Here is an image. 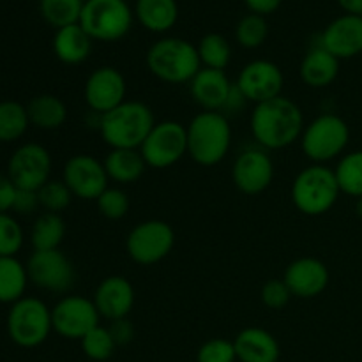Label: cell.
Segmentation results:
<instances>
[{"label":"cell","instance_id":"bcb514c9","mask_svg":"<svg viewBox=\"0 0 362 362\" xmlns=\"http://www.w3.org/2000/svg\"><path fill=\"white\" fill-rule=\"evenodd\" d=\"M356 212H357V216H359V219L362 221V197L357 198V202H356Z\"/></svg>","mask_w":362,"mask_h":362},{"label":"cell","instance_id":"f35d334b","mask_svg":"<svg viewBox=\"0 0 362 362\" xmlns=\"http://www.w3.org/2000/svg\"><path fill=\"white\" fill-rule=\"evenodd\" d=\"M237 354L233 341L225 338L207 339L198 349L197 362H235Z\"/></svg>","mask_w":362,"mask_h":362},{"label":"cell","instance_id":"836d02e7","mask_svg":"<svg viewBox=\"0 0 362 362\" xmlns=\"http://www.w3.org/2000/svg\"><path fill=\"white\" fill-rule=\"evenodd\" d=\"M267 35L269 25L265 21V16H260V14H246L235 27L237 42L246 49L260 48L267 41Z\"/></svg>","mask_w":362,"mask_h":362},{"label":"cell","instance_id":"8992f818","mask_svg":"<svg viewBox=\"0 0 362 362\" xmlns=\"http://www.w3.org/2000/svg\"><path fill=\"white\" fill-rule=\"evenodd\" d=\"M350 127L336 113H322L304 126L300 151L313 165H325L339 158L349 147Z\"/></svg>","mask_w":362,"mask_h":362},{"label":"cell","instance_id":"4dcf8cb0","mask_svg":"<svg viewBox=\"0 0 362 362\" xmlns=\"http://www.w3.org/2000/svg\"><path fill=\"white\" fill-rule=\"evenodd\" d=\"M83 4V0H41L39 11L46 23L59 30V28L80 23Z\"/></svg>","mask_w":362,"mask_h":362},{"label":"cell","instance_id":"ac0fdd59","mask_svg":"<svg viewBox=\"0 0 362 362\" xmlns=\"http://www.w3.org/2000/svg\"><path fill=\"white\" fill-rule=\"evenodd\" d=\"M283 281L286 283L292 297L315 299L322 296L331 281L327 265L315 257H300L290 262L285 269Z\"/></svg>","mask_w":362,"mask_h":362},{"label":"cell","instance_id":"74e56055","mask_svg":"<svg viewBox=\"0 0 362 362\" xmlns=\"http://www.w3.org/2000/svg\"><path fill=\"white\" fill-rule=\"evenodd\" d=\"M23 228L9 212H0V257H16L23 246Z\"/></svg>","mask_w":362,"mask_h":362},{"label":"cell","instance_id":"ab89813d","mask_svg":"<svg viewBox=\"0 0 362 362\" xmlns=\"http://www.w3.org/2000/svg\"><path fill=\"white\" fill-rule=\"evenodd\" d=\"M292 299V292L288 290L283 279H269L260 290V300L269 310H283Z\"/></svg>","mask_w":362,"mask_h":362},{"label":"cell","instance_id":"7bdbcfd3","mask_svg":"<svg viewBox=\"0 0 362 362\" xmlns=\"http://www.w3.org/2000/svg\"><path fill=\"white\" fill-rule=\"evenodd\" d=\"M14 194H16V186L9 175L0 173V212H9L13 209Z\"/></svg>","mask_w":362,"mask_h":362},{"label":"cell","instance_id":"ba28073f","mask_svg":"<svg viewBox=\"0 0 362 362\" xmlns=\"http://www.w3.org/2000/svg\"><path fill=\"white\" fill-rule=\"evenodd\" d=\"M80 25L92 41L115 42L133 27V11L126 0H85Z\"/></svg>","mask_w":362,"mask_h":362},{"label":"cell","instance_id":"277c9868","mask_svg":"<svg viewBox=\"0 0 362 362\" xmlns=\"http://www.w3.org/2000/svg\"><path fill=\"white\" fill-rule=\"evenodd\" d=\"M145 62L152 76L170 85L189 83L202 69L197 46L180 37L156 41L148 48Z\"/></svg>","mask_w":362,"mask_h":362},{"label":"cell","instance_id":"60d3db41","mask_svg":"<svg viewBox=\"0 0 362 362\" xmlns=\"http://www.w3.org/2000/svg\"><path fill=\"white\" fill-rule=\"evenodd\" d=\"M39 207H41V204H39L37 191L20 189V187H16V194H14L13 209H11V211L16 212V214L20 216H30L34 214Z\"/></svg>","mask_w":362,"mask_h":362},{"label":"cell","instance_id":"9c48e42d","mask_svg":"<svg viewBox=\"0 0 362 362\" xmlns=\"http://www.w3.org/2000/svg\"><path fill=\"white\" fill-rule=\"evenodd\" d=\"M175 246V232L163 219H147L131 228L126 237V251L138 265H154L165 260Z\"/></svg>","mask_w":362,"mask_h":362},{"label":"cell","instance_id":"ffe728a7","mask_svg":"<svg viewBox=\"0 0 362 362\" xmlns=\"http://www.w3.org/2000/svg\"><path fill=\"white\" fill-rule=\"evenodd\" d=\"M92 300L103 318L108 322L120 320L127 318L133 310L134 288L129 279L124 276H108L98 285Z\"/></svg>","mask_w":362,"mask_h":362},{"label":"cell","instance_id":"7402d4cb","mask_svg":"<svg viewBox=\"0 0 362 362\" xmlns=\"http://www.w3.org/2000/svg\"><path fill=\"white\" fill-rule=\"evenodd\" d=\"M239 362H278L281 346L272 332L262 327H246L233 339Z\"/></svg>","mask_w":362,"mask_h":362},{"label":"cell","instance_id":"d6a6232c","mask_svg":"<svg viewBox=\"0 0 362 362\" xmlns=\"http://www.w3.org/2000/svg\"><path fill=\"white\" fill-rule=\"evenodd\" d=\"M341 193L349 197H362V151H354L339 159L334 168Z\"/></svg>","mask_w":362,"mask_h":362},{"label":"cell","instance_id":"1f68e13d","mask_svg":"<svg viewBox=\"0 0 362 362\" xmlns=\"http://www.w3.org/2000/svg\"><path fill=\"white\" fill-rule=\"evenodd\" d=\"M197 49L202 66L209 69L225 71L232 60V46L221 34H216V32L204 35Z\"/></svg>","mask_w":362,"mask_h":362},{"label":"cell","instance_id":"83f0119b","mask_svg":"<svg viewBox=\"0 0 362 362\" xmlns=\"http://www.w3.org/2000/svg\"><path fill=\"white\" fill-rule=\"evenodd\" d=\"M28 281L27 265L16 257H0V303L14 304L23 299Z\"/></svg>","mask_w":362,"mask_h":362},{"label":"cell","instance_id":"5bb4252c","mask_svg":"<svg viewBox=\"0 0 362 362\" xmlns=\"http://www.w3.org/2000/svg\"><path fill=\"white\" fill-rule=\"evenodd\" d=\"M62 180L74 198L95 202L108 187L110 179L103 161L90 154H76L64 165Z\"/></svg>","mask_w":362,"mask_h":362},{"label":"cell","instance_id":"b9f144b4","mask_svg":"<svg viewBox=\"0 0 362 362\" xmlns=\"http://www.w3.org/2000/svg\"><path fill=\"white\" fill-rule=\"evenodd\" d=\"M108 331L112 334L113 341H115L117 346L129 345L134 339V325L131 324L127 318H120V320L110 322Z\"/></svg>","mask_w":362,"mask_h":362},{"label":"cell","instance_id":"cb8c5ba5","mask_svg":"<svg viewBox=\"0 0 362 362\" xmlns=\"http://www.w3.org/2000/svg\"><path fill=\"white\" fill-rule=\"evenodd\" d=\"M92 37L81 28L80 23L59 28L53 35V53L67 66L83 64L90 57Z\"/></svg>","mask_w":362,"mask_h":362},{"label":"cell","instance_id":"8fae6325","mask_svg":"<svg viewBox=\"0 0 362 362\" xmlns=\"http://www.w3.org/2000/svg\"><path fill=\"white\" fill-rule=\"evenodd\" d=\"M27 272L37 288L52 293H67L76 281L73 262L60 250L34 251L27 262Z\"/></svg>","mask_w":362,"mask_h":362},{"label":"cell","instance_id":"d590c367","mask_svg":"<svg viewBox=\"0 0 362 362\" xmlns=\"http://www.w3.org/2000/svg\"><path fill=\"white\" fill-rule=\"evenodd\" d=\"M37 194L39 204L45 209V212H55V214H60L62 211H66L74 198L73 193L69 191V187L64 184L62 179H49L48 182L37 191Z\"/></svg>","mask_w":362,"mask_h":362},{"label":"cell","instance_id":"603a6c76","mask_svg":"<svg viewBox=\"0 0 362 362\" xmlns=\"http://www.w3.org/2000/svg\"><path fill=\"white\" fill-rule=\"evenodd\" d=\"M300 80L311 88H325L336 81L339 74V60L320 45L308 49L299 67Z\"/></svg>","mask_w":362,"mask_h":362},{"label":"cell","instance_id":"ee69618b","mask_svg":"<svg viewBox=\"0 0 362 362\" xmlns=\"http://www.w3.org/2000/svg\"><path fill=\"white\" fill-rule=\"evenodd\" d=\"M283 0H244L247 9L253 14H260V16H269L274 11L279 9Z\"/></svg>","mask_w":362,"mask_h":362},{"label":"cell","instance_id":"f6af8a7d","mask_svg":"<svg viewBox=\"0 0 362 362\" xmlns=\"http://www.w3.org/2000/svg\"><path fill=\"white\" fill-rule=\"evenodd\" d=\"M338 4L345 11V14L362 18V0H338Z\"/></svg>","mask_w":362,"mask_h":362},{"label":"cell","instance_id":"484cf974","mask_svg":"<svg viewBox=\"0 0 362 362\" xmlns=\"http://www.w3.org/2000/svg\"><path fill=\"white\" fill-rule=\"evenodd\" d=\"M136 20L141 27L154 34L172 30L179 18V6L175 0H136Z\"/></svg>","mask_w":362,"mask_h":362},{"label":"cell","instance_id":"e0dca14e","mask_svg":"<svg viewBox=\"0 0 362 362\" xmlns=\"http://www.w3.org/2000/svg\"><path fill=\"white\" fill-rule=\"evenodd\" d=\"M235 85L247 99V103L260 105V103L281 95L285 76L278 64L258 59L240 69Z\"/></svg>","mask_w":362,"mask_h":362},{"label":"cell","instance_id":"8d00e7d4","mask_svg":"<svg viewBox=\"0 0 362 362\" xmlns=\"http://www.w3.org/2000/svg\"><path fill=\"white\" fill-rule=\"evenodd\" d=\"M98 204V211L103 218L110 219V221H119V219L126 218L129 212V197L120 187H106L101 193V197L95 200Z\"/></svg>","mask_w":362,"mask_h":362},{"label":"cell","instance_id":"7a4b0ae2","mask_svg":"<svg viewBox=\"0 0 362 362\" xmlns=\"http://www.w3.org/2000/svg\"><path fill=\"white\" fill-rule=\"evenodd\" d=\"M156 126L154 112L141 101H124L112 112L99 115L98 131L110 148H138Z\"/></svg>","mask_w":362,"mask_h":362},{"label":"cell","instance_id":"2e32d148","mask_svg":"<svg viewBox=\"0 0 362 362\" xmlns=\"http://www.w3.org/2000/svg\"><path fill=\"white\" fill-rule=\"evenodd\" d=\"M274 179V161L262 147L244 148L232 166L233 186L244 194H260Z\"/></svg>","mask_w":362,"mask_h":362},{"label":"cell","instance_id":"9a60e30c","mask_svg":"<svg viewBox=\"0 0 362 362\" xmlns=\"http://www.w3.org/2000/svg\"><path fill=\"white\" fill-rule=\"evenodd\" d=\"M126 94V78L113 66H101L92 71L83 87L85 103L95 115H105L122 105Z\"/></svg>","mask_w":362,"mask_h":362},{"label":"cell","instance_id":"4fadbf2b","mask_svg":"<svg viewBox=\"0 0 362 362\" xmlns=\"http://www.w3.org/2000/svg\"><path fill=\"white\" fill-rule=\"evenodd\" d=\"M99 318L94 300L83 296H64L52 308L53 331L66 339H81L98 327Z\"/></svg>","mask_w":362,"mask_h":362},{"label":"cell","instance_id":"e575fe53","mask_svg":"<svg viewBox=\"0 0 362 362\" xmlns=\"http://www.w3.org/2000/svg\"><path fill=\"white\" fill-rule=\"evenodd\" d=\"M80 343L85 356L95 362H105L112 359V356L115 354L117 349L108 327H103V325H98V327L92 329L90 332H87V334L80 339Z\"/></svg>","mask_w":362,"mask_h":362},{"label":"cell","instance_id":"5b68a950","mask_svg":"<svg viewBox=\"0 0 362 362\" xmlns=\"http://www.w3.org/2000/svg\"><path fill=\"white\" fill-rule=\"evenodd\" d=\"M339 194L341 189L334 170L325 165H311L300 170L290 189L297 211L310 218L327 214L336 205Z\"/></svg>","mask_w":362,"mask_h":362},{"label":"cell","instance_id":"44dd1931","mask_svg":"<svg viewBox=\"0 0 362 362\" xmlns=\"http://www.w3.org/2000/svg\"><path fill=\"white\" fill-rule=\"evenodd\" d=\"M233 83L225 71L202 67L189 81V94L204 112H225Z\"/></svg>","mask_w":362,"mask_h":362},{"label":"cell","instance_id":"3957f363","mask_svg":"<svg viewBox=\"0 0 362 362\" xmlns=\"http://www.w3.org/2000/svg\"><path fill=\"white\" fill-rule=\"evenodd\" d=\"M187 156L200 166H216L232 147V127L221 112H200L189 120Z\"/></svg>","mask_w":362,"mask_h":362},{"label":"cell","instance_id":"f546056e","mask_svg":"<svg viewBox=\"0 0 362 362\" xmlns=\"http://www.w3.org/2000/svg\"><path fill=\"white\" fill-rule=\"evenodd\" d=\"M30 120H28L27 106L18 101H0V141L11 144L27 133Z\"/></svg>","mask_w":362,"mask_h":362},{"label":"cell","instance_id":"52a82bcc","mask_svg":"<svg viewBox=\"0 0 362 362\" xmlns=\"http://www.w3.org/2000/svg\"><path fill=\"white\" fill-rule=\"evenodd\" d=\"M7 334L21 349H37L52 334V310L37 297H23L11 304L7 313Z\"/></svg>","mask_w":362,"mask_h":362},{"label":"cell","instance_id":"d4e9b609","mask_svg":"<svg viewBox=\"0 0 362 362\" xmlns=\"http://www.w3.org/2000/svg\"><path fill=\"white\" fill-rule=\"evenodd\" d=\"M103 165L108 179L122 186L136 182L148 168L138 148H110Z\"/></svg>","mask_w":362,"mask_h":362},{"label":"cell","instance_id":"7c38bea8","mask_svg":"<svg viewBox=\"0 0 362 362\" xmlns=\"http://www.w3.org/2000/svg\"><path fill=\"white\" fill-rule=\"evenodd\" d=\"M7 175L20 189L39 191L52 175V156L39 144H23L7 163Z\"/></svg>","mask_w":362,"mask_h":362},{"label":"cell","instance_id":"30bf717a","mask_svg":"<svg viewBox=\"0 0 362 362\" xmlns=\"http://www.w3.org/2000/svg\"><path fill=\"white\" fill-rule=\"evenodd\" d=\"M148 168L165 170L177 165L187 154V131L177 120L156 122L140 147Z\"/></svg>","mask_w":362,"mask_h":362},{"label":"cell","instance_id":"d6986e66","mask_svg":"<svg viewBox=\"0 0 362 362\" xmlns=\"http://www.w3.org/2000/svg\"><path fill=\"white\" fill-rule=\"evenodd\" d=\"M322 48L338 60L354 59L362 53V18L343 14L332 20L320 34Z\"/></svg>","mask_w":362,"mask_h":362},{"label":"cell","instance_id":"4316f807","mask_svg":"<svg viewBox=\"0 0 362 362\" xmlns=\"http://www.w3.org/2000/svg\"><path fill=\"white\" fill-rule=\"evenodd\" d=\"M30 126L42 131L59 129L67 120V106L59 95L39 94L27 105Z\"/></svg>","mask_w":362,"mask_h":362},{"label":"cell","instance_id":"f1b7e54d","mask_svg":"<svg viewBox=\"0 0 362 362\" xmlns=\"http://www.w3.org/2000/svg\"><path fill=\"white\" fill-rule=\"evenodd\" d=\"M66 237V223L55 212H42L30 230V244L34 251L60 250Z\"/></svg>","mask_w":362,"mask_h":362},{"label":"cell","instance_id":"6da1fadb","mask_svg":"<svg viewBox=\"0 0 362 362\" xmlns=\"http://www.w3.org/2000/svg\"><path fill=\"white\" fill-rule=\"evenodd\" d=\"M304 113L296 101L285 95L255 105L250 117L251 134L265 151H281L300 140Z\"/></svg>","mask_w":362,"mask_h":362}]
</instances>
